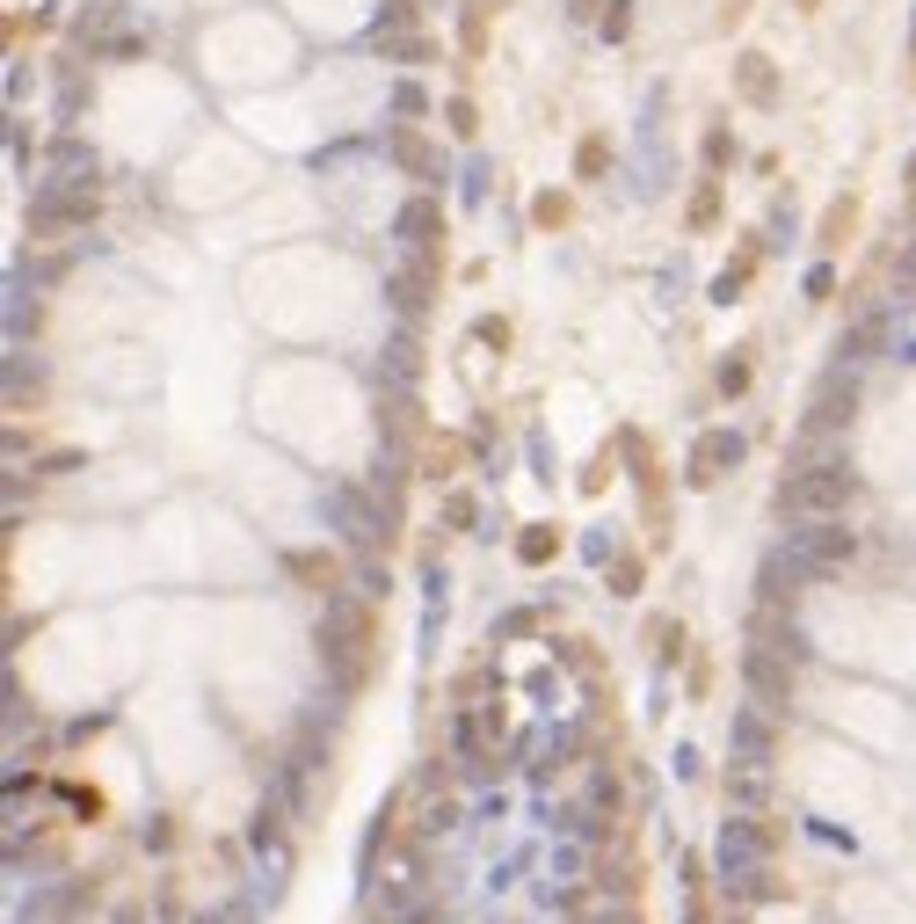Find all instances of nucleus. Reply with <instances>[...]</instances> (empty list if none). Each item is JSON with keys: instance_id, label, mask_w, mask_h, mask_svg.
<instances>
[{"instance_id": "11", "label": "nucleus", "mask_w": 916, "mask_h": 924, "mask_svg": "<svg viewBox=\"0 0 916 924\" xmlns=\"http://www.w3.org/2000/svg\"><path fill=\"white\" fill-rule=\"evenodd\" d=\"M379 430H386V444H415L422 438V408H415L408 387H393L386 401H379Z\"/></svg>"}, {"instance_id": "8", "label": "nucleus", "mask_w": 916, "mask_h": 924, "mask_svg": "<svg viewBox=\"0 0 916 924\" xmlns=\"http://www.w3.org/2000/svg\"><path fill=\"white\" fill-rule=\"evenodd\" d=\"M851 554H858V539L837 532V524H822V532H800V568H807V575H837Z\"/></svg>"}, {"instance_id": "23", "label": "nucleus", "mask_w": 916, "mask_h": 924, "mask_svg": "<svg viewBox=\"0 0 916 924\" xmlns=\"http://www.w3.org/2000/svg\"><path fill=\"white\" fill-rule=\"evenodd\" d=\"M894 299H916V241H909V255L894 263Z\"/></svg>"}, {"instance_id": "12", "label": "nucleus", "mask_w": 916, "mask_h": 924, "mask_svg": "<svg viewBox=\"0 0 916 924\" xmlns=\"http://www.w3.org/2000/svg\"><path fill=\"white\" fill-rule=\"evenodd\" d=\"M554 554H560V524H524V539H517V560H524V568H546Z\"/></svg>"}, {"instance_id": "3", "label": "nucleus", "mask_w": 916, "mask_h": 924, "mask_svg": "<svg viewBox=\"0 0 916 924\" xmlns=\"http://www.w3.org/2000/svg\"><path fill=\"white\" fill-rule=\"evenodd\" d=\"M742 678H749V692H756L764 713H786V706H793V656H778V648H749Z\"/></svg>"}, {"instance_id": "15", "label": "nucleus", "mask_w": 916, "mask_h": 924, "mask_svg": "<svg viewBox=\"0 0 916 924\" xmlns=\"http://www.w3.org/2000/svg\"><path fill=\"white\" fill-rule=\"evenodd\" d=\"M386 379L393 387H415V379H422V350H415V336H400L386 350Z\"/></svg>"}, {"instance_id": "2", "label": "nucleus", "mask_w": 916, "mask_h": 924, "mask_svg": "<svg viewBox=\"0 0 916 924\" xmlns=\"http://www.w3.org/2000/svg\"><path fill=\"white\" fill-rule=\"evenodd\" d=\"M858 503V473L844 459H815L778 481V517H800V524H829Z\"/></svg>"}, {"instance_id": "7", "label": "nucleus", "mask_w": 916, "mask_h": 924, "mask_svg": "<svg viewBox=\"0 0 916 924\" xmlns=\"http://www.w3.org/2000/svg\"><path fill=\"white\" fill-rule=\"evenodd\" d=\"M735 459H742V438H727V430H705V438L691 444V488H721L727 473H735Z\"/></svg>"}, {"instance_id": "6", "label": "nucleus", "mask_w": 916, "mask_h": 924, "mask_svg": "<svg viewBox=\"0 0 916 924\" xmlns=\"http://www.w3.org/2000/svg\"><path fill=\"white\" fill-rule=\"evenodd\" d=\"M430 299H436V263H415V269H393L386 277V306L400 320H422L430 314Z\"/></svg>"}, {"instance_id": "21", "label": "nucleus", "mask_w": 916, "mask_h": 924, "mask_svg": "<svg viewBox=\"0 0 916 924\" xmlns=\"http://www.w3.org/2000/svg\"><path fill=\"white\" fill-rule=\"evenodd\" d=\"M721 393H727V401L749 393V357H727V365H721Z\"/></svg>"}, {"instance_id": "27", "label": "nucleus", "mask_w": 916, "mask_h": 924, "mask_svg": "<svg viewBox=\"0 0 916 924\" xmlns=\"http://www.w3.org/2000/svg\"><path fill=\"white\" fill-rule=\"evenodd\" d=\"M110 924H145V910H117V917H110Z\"/></svg>"}, {"instance_id": "24", "label": "nucleus", "mask_w": 916, "mask_h": 924, "mask_svg": "<svg viewBox=\"0 0 916 924\" xmlns=\"http://www.w3.org/2000/svg\"><path fill=\"white\" fill-rule=\"evenodd\" d=\"M444 524L466 532V524H473V495H451V503H444Z\"/></svg>"}, {"instance_id": "13", "label": "nucleus", "mask_w": 916, "mask_h": 924, "mask_svg": "<svg viewBox=\"0 0 916 924\" xmlns=\"http://www.w3.org/2000/svg\"><path fill=\"white\" fill-rule=\"evenodd\" d=\"M247 845L269 851V859H284V808H255V830H247Z\"/></svg>"}, {"instance_id": "4", "label": "nucleus", "mask_w": 916, "mask_h": 924, "mask_svg": "<svg viewBox=\"0 0 916 924\" xmlns=\"http://www.w3.org/2000/svg\"><path fill=\"white\" fill-rule=\"evenodd\" d=\"M851 408H858V387H851L844 371H829L815 387V401H807V422L800 430L807 438H837V430H851Z\"/></svg>"}, {"instance_id": "18", "label": "nucleus", "mask_w": 916, "mask_h": 924, "mask_svg": "<svg viewBox=\"0 0 916 924\" xmlns=\"http://www.w3.org/2000/svg\"><path fill=\"white\" fill-rule=\"evenodd\" d=\"M640 590V554H619L611 560V597H633Z\"/></svg>"}, {"instance_id": "17", "label": "nucleus", "mask_w": 916, "mask_h": 924, "mask_svg": "<svg viewBox=\"0 0 916 924\" xmlns=\"http://www.w3.org/2000/svg\"><path fill=\"white\" fill-rule=\"evenodd\" d=\"M393 161H400V168H415V175H430V147H422L415 131H393Z\"/></svg>"}, {"instance_id": "20", "label": "nucleus", "mask_w": 916, "mask_h": 924, "mask_svg": "<svg viewBox=\"0 0 916 924\" xmlns=\"http://www.w3.org/2000/svg\"><path fill=\"white\" fill-rule=\"evenodd\" d=\"M844 233H851V197H844V204H829V219H822V248H837Z\"/></svg>"}, {"instance_id": "22", "label": "nucleus", "mask_w": 916, "mask_h": 924, "mask_svg": "<svg viewBox=\"0 0 916 924\" xmlns=\"http://www.w3.org/2000/svg\"><path fill=\"white\" fill-rule=\"evenodd\" d=\"M721 219V190H713V182H705L699 197H691V226H713Z\"/></svg>"}, {"instance_id": "25", "label": "nucleus", "mask_w": 916, "mask_h": 924, "mask_svg": "<svg viewBox=\"0 0 916 924\" xmlns=\"http://www.w3.org/2000/svg\"><path fill=\"white\" fill-rule=\"evenodd\" d=\"M175 837H182V830H175V815H153V830H145V845H153V851H168Z\"/></svg>"}, {"instance_id": "28", "label": "nucleus", "mask_w": 916, "mask_h": 924, "mask_svg": "<svg viewBox=\"0 0 916 924\" xmlns=\"http://www.w3.org/2000/svg\"><path fill=\"white\" fill-rule=\"evenodd\" d=\"M909 197H916V153H909Z\"/></svg>"}, {"instance_id": "5", "label": "nucleus", "mask_w": 916, "mask_h": 924, "mask_svg": "<svg viewBox=\"0 0 916 924\" xmlns=\"http://www.w3.org/2000/svg\"><path fill=\"white\" fill-rule=\"evenodd\" d=\"M284 575L298 590H314L320 605H328V597H342V560L335 554H320V546H298V554H284Z\"/></svg>"}, {"instance_id": "19", "label": "nucleus", "mask_w": 916, "mask_h": 924, "mask_svg": "<svg viewBox=\"0 0 916 924\" xmlns=\"http://www.w3.org/2000/svg\"><path fill=\"white\" fill-rule=\"evenodd\" d=\"M735 743H742V750H772V729H764L756 713H742V721H735Z\"/></svg>"}, {"instance_id": "1", "label": "nucleus", "mask_w": 916, "mask_h": 924, "mask_svg": "<svg viewBox=\"0 0 916 924\" xmlns=\"http://www.w3.org/2000/svg\"><path fill=\"white\" fill-rule=\"evenodd\" d=\"M314 656L320 670L335 678V692H364L371 684V656H379V611L371 597H328L320 605V633H314Z\"/></svg>"}, {"instance_id": "10", "label": "nucleus", "mask_w": 916, "mask_h": 924, "mask_svg": "<svg viewBox=\"0 0 916 924\" xmlns=\"http://www.w3.org/2000/svg\"><path fill=\"white\" fill-rule=\"evenodd\" d=\"M778 851V823H764V815H742V823L721 830V859H772Z\"/></svg>"}, {"instance_id": "14", "label": "nucleus", "mask_w": 916, "mask_h": 924, "mask_svg": "<svg viewBox=\"0 0 916 924\" xmlns=\"http://www.w3.org/2000/svg\"><path fill=\"white\" fill-rule=\"evenodd\" d=\"M735 80H742V96H749V102H778L772 59H756V51H749V59H742V74H735Z\"/></svg>"}, {"instance_id": "26", "label": "nucleus", "mask_w": 916, "mask_h": 924, "mask_svg": "<svg viewBox=\"0 0 916 924\" xmlns=\"http://www.w3.org/2000/svg\"><path fill=\"white\" fill-rule=\"evenodd\" d=\"M415 23V8L408 0H386V15H379V29H408Z\"/></svg>"}, {"instance_id": "16", "label": "nucleus", "mask_w": 916, "mask_h": 924, "mask_svg": "<svg viewBox=\"0 0 916 924\" xmlns=\"http://www.w3.org/2000/svg\"><path fill=\"white\" fill-rule=\"evenodd\" d=\"M764 786H772V779H764V764H756V757H749L742 772H727V794H735V801H764Z\"/></svg>"}, {"instance_id": "29", "label": "nucleus", "mask_w": 916, "mask_h": 924, "mask_svg": "<svg viewBox=\"0 0 916 924\" xmlns=\"http://www.w3.org/2000/svg\"><path fill=\"white\" fill-rule=\"evenodd\" d=\"M735 924H742V917H735Z\"/></svg>"}, {"instance_id": "9", "label": "nucleus", "mask_w": 916, "mask_h": 924, "mask_svg": "<svg viewBox=\"0 0 916 924\" xmlns=\"http://www.w3.org/2000/svg\"><path fill=\"white\" fill-rule=\"evenodd\" d=\"M393 233H400V241H408L415 255H422V263H436V241H444V212H436L430 197H415L408 212L393 219Z\"/></svg>"}]
</instances>
